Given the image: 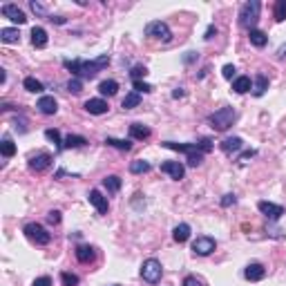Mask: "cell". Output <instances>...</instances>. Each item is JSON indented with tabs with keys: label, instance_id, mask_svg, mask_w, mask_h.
Segmentation results:
<instances>
[{
	"label": "cell",
	"instance_id": "cell-38",
	"mask_svg": "<svg viewBox=\"0 0 286 286\" xmlns=\"http://www.w3.org/2000/svg\"><path fill=\"white\" fill-rule=\"evenodd\" d=\"M67 90H70L72 94H81L83 92V81L81 78H72V81L67 83Z\"/></svg>",
	"mask_w": 286,
	"mask_h": 286
},
{
	"label": "cell",
	"instance_id": "cell-26",
	"mask_svg": "<svg viewBox=\"0 0 286 286\" xmlns=\"http://www.w3.org/2000/svg\"><path fill=\"white\" fill-rule=\"evenodd\" d=\"M248 38H251V43L255 45V47H264V45L269 43V36H266L264 31H260V29H251L248 31Z\"/></svg>",
	"mask_w": 286,
	"mask_h": 286
},
{
	"label": "cell",
	"instance_id": "cell-46",
	"mask_svg": "<svg viewBox=\"0 0 286 286\" xmlns=\"http://www.w3.org/2000/svg\"><path fill=\"white\" fill-rule=\"evenodd\" d=\"M235 201H237V197H235V195H224V199H221V206H224V208H228V206H233Z\"/></svg>",
	"mask_w": 286,
	"mask_h": 286
},
{
	"label": "cell",
	"instance_id": "cell-47",
	"mask_svg": "<svg viewBox=\"0 0 286 286\" xmlns=\"http://www.w3.org/2000/svg\"><path fill=\"white\" fill-rule=\"evenodd\" d=\"M215 34H217V27H215V25H210L208 29H206V36H204V38H206V40H210Z\"/></svg>",
	"mask_w": 286,
	"mask_h": 286
},
{
	"label": "cell",
	"instance_id": "cell-43",
	"mask_svg": "<svg viewBox=\"0 0 286 286\" xmlns=\"http://www.w3.org/2000/svg\"><path fill=\"white\" fill-rule=\"evenodd\" d=\"M47 221H49V224H54V226L61 224V213H58V210H49V213H47Z\"/></svg>",
	"mask_w": 286,
	"mask_h": 286
},
{
	"label": "cell",
	"instance_id": "cell-36",
	"mask_svg": "<svg viewBox=\"0 0 286 286\" xmlns=\"http://www.w3.org/2000/svg\"><path fill=\"white\" fill-rule=\"evenodd\" d=\"M61 282H63V286H78V275H74V273H61Z\"/></svg>",
	"mask_w": 286,
	"mask_h": 286
},
{
	"label": "cell",
	"instance_id": "cell-24",
	"mask_svg": "<svg viewBox=\"0 0 286 286\" xmlns=\"http://www.w3.org/2000/svg\"><path fill=\"white\" fill-rule=\"evenodd\" d=\"M266 90H269V78H266L264 74H257L255 83H253V94H255V96H264Z\"/></svg>",
	"mask_w": 286,
	"mask_h": 286
},
{
	"label": "cell",
	"instance_id": "cell-2",
	"mask_svg": "<svg viewBox=\"0 0 286 286\" xmlns=\"http://www.w3.org/2000/svg\"><path fill=\"white\" fill-rule=\"evenodd\" d=\"M108 63H110V56L108 54H101V56L94 58V61H81V58H74V61H63V65H65L67 70H72L74 78H78V76L94 78L96 74L108 65Z\"/></svg>",
	"mask_w": 286,
	"mask_h": 286
},
{
	"label": "cell",
	"instance_id": "cell-35",
	"mask_svg": "<svg viewBox=\"0 0 286 286\" xmlns=\"http://www.w3.org/2000/svg\"><path fill=\"white\" fill-rule=\"evenodd\" d=\"M273 16H275V20H278V22L286 20V0H278V2H275Z\"/></svg>",
	"mask_w": 286,
	"mask_h": 286
},
{
	"label": "cell",
	"instance_id": "cell-39",
	"mask_svg": "<svg viewBox=\"0 0 286 286\" xmlns=\"http://www.w3.org/2000/svg\"><path fill=\"white\" fill-rule=\"evenodd\" d=\"M255 154H257V150H246V152H242V154L237 156V163H239V165L248 163V159H253Z\"/></svg>",
	"mask_w": 286,
	"mask_h": 286
},
{
	"label": "cell",
	"instance_id": "cell-5",
	"mask_svg": "<svg viewBox=\"0 0 286 286\" xmlns=\"http://www.w3.org/2000/svg\"><path fill=\"white\" fill-rule=\"evenodd\" d=\"M22 233H25L27 239L34 242L36 246H47V244L52 242V235H49L40 224H27L25 228H22Z\"/></svg>",
	"mask_w": 286,
	"mask_h": 286
},
{
	"label": "cell",
	"instance_id": "cell-10",
	"mask_svg": "<svg viewBox=\"0 0 286 286\" xmlns=\"http://www.w3.org/2000/svg\"><path fill=\"white\" fill-rule=\"evenodd\" d=\"M257 208H260V213H262V215L269 217L271 221H278L280 217L284 215V206L273 204V201H260V204H257Z\"/></svg>",
	"mask_w": 286,
	"mask_h": 286
},
{
	"label": "cell",
	"instance_id": "cell-23",
	"mask_svg": "<svg viewBox=\"0 0 286 286\" xmlns=\"http://www.w3.org/2000/svg\"><path fill=\"white\" fill-rule=\"evenodd\" d=\"M233 90L237 94H246V92L253 90V83H251V76H237L233 81Z\"/></svg>",
	"mask_w": 286,
	"mask_h": 286
},
{
	"label": "cell",
	"instance_id": "cell-49",
	"mask_svg": "<svg viewBox=\"0 0 286 286\" xmlns=\"http://www.w3.org/2000/svg\"><path fill=\"white\" fill-rule=\"evenodd\" d=\"M183 96V87H177V90L172 92V99H181Z\"/></svg>",
	"mask_w": 286,
	"mask_h": 286
},
{
	"label": "cell",
	"instance_id": "cell-18",
	"mask_svg": "<svg viewBox=\"0 0 286 286\" xmlns=\"http://www.w3.org/2000/svg\"><path fill=\"white\" fill-rule=\"evenodd\" d=\"M150 135H152V130L147 126H143V123H132L130 126V137L132 139L145 141V139H150Z\"/></svg>",
	"mask_w": 286,
	"mask_h": 286
},
{
	"label": "cell",
	"instance_id": "cell-27",
	"mask_svg": "<svg viewBox=\"0 0 286 286\" xmlns=\"http://www.w3.org/2000/svg\"><path fill=\"white\" fill-rule=\"evenodd\" d=\"M99 92H101L103 96H114V94L119 92V83L112 81V78H110V81H103V83L99 85Z\"/></svg>",
	"mask_w": 286,
	"mask_h": 286
},
{
	"label": "cell",
	"instance_id": "cell-9",
	"mask_svg": "<svg viewBox=\"0 0 286 286\" xmlns=\"http://www.w3.org/2000/svg\"><path fill=\"white\" fill-rule=\"evenodd\" d=\"M49 165H52V154H47V152H38V154H34L29 159L31 172H45Z\"/></svg>",
	"mask_w": 286,
	"mask_h": 286
},
{
	"label": "cell",
	"instance_id": "cell-37",
	"mask_svg": "<svg viewBox=\"0 0 286 286\" xmlns=\"http://www.w3.org/2000/svg\"><path fill=\"white\" fill-rule=\"evenodd\" d=\"M145 74H147V67L145 65H137V67H132L130 76H132V81H141Z\"/></svg>",
	"mask_w": 286,
	"mask_h": 286
},
{
	"label": "cell",
	"instance_id": "cell-4",
	"mask_svg": "<svg viewBox=\"0 0 286 286\" xmlns=\"http://www.w3.org/2000/svg\"><path fill=\"white\" fill-rule=\"evenodd\" d=\"M260 11H262V2L251 0V2H244L239 9V25L244 29H255V22L260 20Z\"/></svg>",
	"mask_w": 286,
	"mask_h": 286
},
{
	"label": "cell",
	"instance_id": "cell-44",
	"mask_svg": "<svg viewBox=\"0 0 286 286\" xmlns=\"http://www.w3.org/2000/svg\"><path fill=\"white\" fill-rule=\"evenodd\" d=\"M181 286H204V284H201V280H197L195 275H188V278L183 280Z\"/></svg>",
	"mask_w": 286,
	"mask_h": 286
},
{
	"label": "cell",
	"instance_id": "cell-7",
	"mask_svg": "<svg viewBox=\"0 0 286 286\" xmlns=\"http://www.w3.org/2000/svg\"><path fill=\"white\" fill-rule=\"evenodd\" d=\"M145 36H147V38L168 43V40L172 38V31H170V27L165 25L163 20H152V22H147V25H145Z\"/></svg>",
	"mask_w": 286,
	"mask_h": 286
},
{
	"label": "cell",
	"instance_id": "cell-50",
	"mask_svg": "<svg viewBox=\"0 0 286 286\" xmlns=\"http://www.w3.org/2000/svg\"><path fill=\"white\" fill-rule=\"evenodd\" d=\"M4 81H7V72L0 70V83H4Z\"/></svg>",
	"mask_w": 286,
	"mask_h": 286
},
{
	"label": "cell",
	"instance_id": "cell-20",
	"mask_svg": "<svg viewBox=\"0 0 286 286\" xmlns=\"http://www.w3.org/2000/svg\"><path fill=\"white\" fill-rule=\"evenodd\" d=\"M244 147V141L239 137H230V139H224L221 141V152L226 154H233V152H239Z\"/></svg>",
	"mask_w": 286,
	"mask_h": 286
},
{
	"label": "cell",
	"instance_id": "cell-41",
	"mask_svg": "<svg viewBox=\"0 0 286 286\" xmlns=\"http://www.w3.org/2000/svg\"><path fill=\"white\" fill-rule=\"evenodd\" d=\"M132 85H135L137 94H139V92H143V94H147V92H152V85H147V83H143V81H135V83H132Z\"/></svg>",
	"mask_w": 286,
	"mask_h": 286
},
{
	"label": "cell",
	"instance_id": "cell-31",
	"mask_svg": "<svg viewBox=\"0 0 286 286\" xmlns=\"http://www.w3.org/2000/svg\"><path fill=\"white\" fill-rule=\"evenodd\" d=\"M139 103H141V96L137 94V92H132V94H128L126 99H123V110H135V108H139Z\"/></svg>",
	"mask_w": 286,
	"mask_h": 286
},
{
	"label": "cell",
	"instance_id": "cell-33",
	"mask_svg": "<svg viewBox=\"0 0 286 286\" xmlns=\"http://www.w3.org/2000/svg\"><path fill=\"white\" fill-rule=\"evenodd\" d=\"M45 139H47V141H52L54 145L58 147V150H61V147H63L61 132H58V130H54V128H47V130H45Z\"/></svg>",
	"mask_w": 286,
	"mask_h": 286
},
{
	"label": "cell",
	"instance_id": "cell-51",
	"mask_svg": "<svg viewBox=\"0 0 286 286\" xmlns=\"http://www.w3.org/2000/svg\"><path fill=\"white\" fill-rule=\"evenodd\" d=\"M114 286H117V284H114Z\"/></svg>",
	"mask_w": 286,
	"mask_h": 286
},
{
	"label": "cell",
	"instance_id": "cell-16",
	"mask_svg": "<svg viewBox=\"0 0 286 286\" xmlns=\"http://www.w3.org/2000/svg\"><path fill=\"white\" fill-rule=\"evenodd\" d=\"M85 110L90 114H105L110 110V105H108V101L105 99H90V101H85Z\"/></svg>",
	"mask_w": 286,
	"mask_h": 286
},
{
	"label": "cell",
	"instance_id": "cell-11",
	"mask_svg": "<svg viewBox=\"0 0 286 286\" xmlns=\"http://www.w3.org/2000/svg\"><path fill=\"white\" fill-rule=\"evenodd\" d=\"M159 168H161V172L170 174V177L177 179V181H181L183 174H186V168H183V165L179 163V161H163V163H161Z\"/></svg>",
	"mask_w": 286,
	"mask_h": 286
},
{
	"label": "cell",
	"instance_id": "cell-15",
	"mask_svg": "<svg viewBox=\"0 0 286 286\" xmlns=\"http://www.w3.org/2000/svg\"><path fill=\"white\" fill-rule=\"evenodd\" d=\"M87 199H90V204L94 206V208L99 210L101 215H105V213H108V208H110V204H108V197H103L99 190H90V195H87Z\"/></svg>",
	"mask_w": 286,
	"mask_h": 286
},
{
	"label": "cell",
	"instance_id": "cell-28",
	"mask_svg": "<svg viewBox=\"0 0 286 286\" xmlns=\"http://www.w3.org/2000/svg\"><path fill=\"white\" fill-rule=\"evenodd\" d=\"M150 168H152V165L147 163V161H143V159H137V161H132V163H130V172L132 174H145V172H150Z\"/></svg>",
	"mask_w": 286,
	"mask_h": 286
},
{
	"label": "cell",
	"instance_id": "cell-19",
	"mask_svg": "<svg viewBox=\"0 0 286 286\" xmlns=\"http://www.w3.org/2000/svg\"><path fill=\"white\" fill-rule=\"evenodd\" d=\"M31 45H34L36 49L47 47V31H45L43 27H34V29H31Z\"/></svg>",
	"mask_w": 286,
	"mask_h": 286
},
{
	"label": "cell",
	"instance_id": "cell-25",
	"mask_svg": "<svg viewBox=\"0 0 286 286\" xmlns=\"http://www.w3.org/2000/svg\"><path fill=\"white\" fill-rule=\"evenodd\" d=\"M85 143H87L85 137H81V135H67L65 141H63V147H65V150H72V147H83Z\"/></svg>",
	"mask_w": 286,
	"mask_h": 286
},
{
	"label": "cell",
	"instance_id": "cell-8",
	"mask_svg": "<svg viewBox=\"0 0 286 286\" xmlns=\"http://www.w3.org/2000/svg\"><path fill=\"white\" fill-rule=\"evenodd\" d=\"M217 248V242L213 237H206V235H201V237H197L195 242H192V253L195 255H199V257H206V255H210Z\"/></svg>",
	"mask_w": 286,
	"mask_h": 286
},
{
	"label": "cell",
	"instance_id": "cell-42",
	"mask_svg": "<svg viewBox=\"0 0 286 286\" xmlns=\"http://www.w3.org/2000/svg\"><path fill=\"white\" fill-rule=\"evenodd\" d=\"M235 72H237V70H235V65H224V70H221V76L228 78V81H233V78H235Z\"/></svg>",
	"mask_w": 286,
	"mask_h": 286
},
{
	"label": "cell",
	"instance_id": "cell-34",
	"mask_svg": "<svg viewBox=\"0 0 286 286\" xmlns=\"http://www.w3.org/2000/svg\"><path fill=\"white\" fill-rule=\"evenodd\" d=\"M0 152H2L4 159H9V156L16 154V145H13L11 139H2V143H0Z\"/></svg>",
	"mask_w": 286,
	"mask_h": 286
},
{
	"label": "cell",
	"instance_id": "cell-12",
	"mask_svg": "<svg viewBox=\"0 0 286 286\" xmlns=\"http://www.w3.org/2000/svg\"><path fill=\"white\" fill-rule=\"evenodd\" d=\"M2 16L9 18L11 22H18V25H22V22H27V16L22 9H18V4H2Z\"/></svg>",
	"mask_w": 286,
	"mask_h": 286
},
{
	"label": "cell",
	"instance_id": "cell-3",
	"mask_svg": "<svg viewBox=\"0 0 286 286\" xmlns=\"http://www.w3.org/2000/svg\"><path fill=\"white\" fill-rule=\"evenodd\" d=\"M235 119H237V112H235V108L226 105V108H219L217 112L210 114V117H208V123L213 126V130L226 132V130H228V128L235 123Z\"/></svg>",
	"mask_w": 286,
	"mask_h": 286
},
{
	"label": "cell",
	"instance_id": "cell-40",
	"mask_svg": "<svg viewBox=\"0 0 286 286\" xmlns=\"http://www.w3.org/2000/svg\"><path fill=\"white\" fill-rule=\"evenodd\" d=\"M29 7H31V11H34V13H38V16H45V18H47V20H49V16H47V9H45L40 2H29Z\"/></svg>",
	"mask_w": 286,
	"mask_h": 286
},
{
	"label": "cell",
	"instance_id": "cell-14",
	"mask_svg": "<svg viewBox=\"0 0 286 286\" xmlns=\"http://www.w3.org/2000/svg\"><path fill=\"white\" fill-rule=\"evenodd\" d=\"M244 278H246L248 282H262V280L266 278V269L262 264H248L246 269H244Z\"/></svg>",
	"mask_w": 286,
	"mask_h": 286
},
{
	"label": "cell",
	"instance_id": "cell-22",
	"mask_svg": "<svg viewBox=\"0 0 286 286\" xmlns=\"http://www.w3.org/2000/svg\"><path fill=\"white\" fill-rule=\"evenodd\" d=\"M172 239H174L177 244L188 242V239H190V226H188V224H179V226H174V230H172Z\"/></svg>",
	"mask_w": 286,
	"mask_h": 286
},
{
	"label": "cell",
	"instance_id": "cell-21",
	"mask_svg": "<svg viewBox=\"0 0 286 286\" xmlns=\"http://www.w3.org/2000/svg\"><path fill=\"white\" fill-rule=\"evenodd\" d=\"M0 40L7 45H13V43H20V31L13 29V27H4L0 29Z\"/></svg>",
	"mask_w": 286,
	"mask_h": 286
},
{
	"label": "cell",
	"instance_id": "cell-30",
	"mask_svg": "<svg viewBox=\"0 0 286 286\" xmlns=\"http://www.w3.org/2000/svg\"><path fill=\"white\" fill-rule=\"evenodd\" d=\"M22 85H25L27 92H34V94H38V92H43V83L36 81L34 76H27L25 81H22Z\"/></svg>",
	"mask_w": 286,
	"mask_h": 286
},
{
	"label": "cell",
	"instance_id": "cell-6",
	"mask_svg": "<svg viewBox=\"0 0 286 286\" xmlns=\"http://www.w3.org/2000/svg\"><path fill=\"white\" fill-rule=\"evenodd\" d=\"M163 275V269H161V262L159 260H145L141 264V278L143 282L147 284H156Z\"/></svg>",
	"mask_w": 286,
	"mask_h": 286
},
{
	"label": "cell",
	"instance_id": "cell-32",
	"mask_svg": "<svg viewBox=\"0 0 286 286\" xmlns=\"http://www.w3.org/2000/svg\"><path fill=\"white\" fill-rule=\"evenodd\" d=\"M105 143H108V145H112V147H117V150H123V152H128V150L132 147L130 141H126V139H114V137H108V139H105Z\"/></svg>",
	"mask_w": 286,
	"mask_h": 286
},
{
	"label": "cell",
	"instance_id": "cell-45",
	"mask_svg": "<svg viewBox=\"0 0 286 286\" xmlns=\"http://www.w3.org/2000/svg\"><path fill=\"white\" fill-rule=\"evenodd\" d=\"M31 286H52V280H49L47 275H43V278H36Z\"/></svg>",
	"mask_w": 286,
	"mask_h": 286
},
{
	"label": "cell",
	"instance_id": "cell-17",
	"mask_svg": "<svg viewBox=\"0 0 286 286\" xmlns=\"http://www.w3.org/2000/svg\"><path fill=\"white\" fill-rule=\"evenodd\" d=\"M74 255H76V260L81 262V264H92L94 262V257H96V253H94V248L92 246H76V251H74Z\"/></svg>",
	"mask_w": 286,
	"mask_h": 286
},
{
	"label": "cell",
	"instance_id": "cell-1",
	"mask_svg": "<svg viewBox=\"0 0 286 286\" xmlns=\"http://www.w3.org/2000/svg\"><path fill=\"white\" fill-rule=\"evenodd\" d=\"M163 147L188 154V165L197 168V165H201V161H204V154H206V152L213 150V143H210V139H201L199 143H174V141H165Z\"/></svg>",
	"mask_w": 286,
	"mask_h": 286
},
{
	"label": "cell",
	"instance_id": "cell-48",
	"mask_svg": "<svg viewBox=\"0 0 286 286\" xmlns=\"http://www.w3.org/2000/svg\"><path fill=\"white\" fill-rule=\"evenodd\" d=\"M49 20H52V22H56V25H65V18H61V16H56V18H54V16H49Z\"/></svg>",
	"mask_w": 286,
	"mask_h": 286
},
{
	"label": "cell",
	"instance_id": "cell-13",
	"mask_svg": "<svg viewBox=\"0 0 286 286\" xmlns=\"http://www.w3.org/2000/svg\"><path fill=\"white\" fill-rule=\"evenodd\" d=\"M36 108H38L40 114H45V117H52V114L58 112V103L54 96H40L38 103H36Z\"/></svg>",
	"mask_w": 286,
	"mask_h": 286
},
{
	"label": "cell",
	"instance_id": "cell-29",
	"mask_svg": "<svg viewBox=\"0 0 286 286\" xmlns=\"http://www.w3.org/2000/svg\"><path fill=\"white\" fill-rule=\"evenodd\" d=\"M103 186L108 188V192H119V188H121V177H117V174H110V177L103 179Z\"/></svg>",
	"mask_w": 286,
	"mask_h": 286
}]
</instances>
